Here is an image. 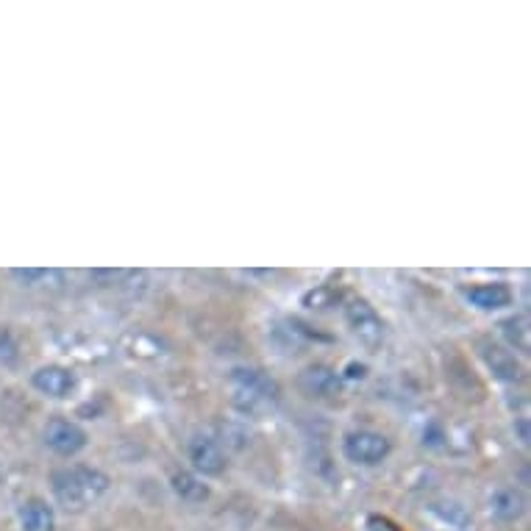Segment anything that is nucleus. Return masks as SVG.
<instances>
[{"label": "nucleus", "mask_w": 531, "mask_h": 531, "mask_svg": "<svg viewBox=\"0 0 531 531\" xmlns=\"http://www.w3.org/2000/svg\"><path fill=\"white\" fill-rule=\"evenodd\" d=\"M228 395H231V406L237 412L259 418L270 409H276L281 390L276 381L256 367H234L228 373Z\"/></svg>", "instance_id": "f257e3e1"}, {"label": "nucleus", "mask_w": 531, "mask_h": 531, "mask_svg": "<svg viewBox=\"0 0 531 531\" xmlns=\"http://www.w3.org/2000/svg\"><path fill=\"white\" fill-rule=\"evenodd\" d=\"M51 490L56 501L67 509H84L109 490V476L87 465L59 468L51 473Z\"/></svg>", "instance_id": "f03ea898"}, {"label": "nucleus", "mask_w": 531, "mask_h": 531, "mask_svg": "<svg viewBox=\"0 0 531 531\" xmlns=\"http://www.w3.org/2000/svg\"><path fill=\"white\" fill-rule=\"evenodd\" d=\"M390 440L379 431H351L342 443V454L354 465H379L390 456Z\"/></svg>", "instance_id": "7ed1b4c3"}, {"label": "nucleus", "mask_w": 531, "mask_h": 531, "mask_svg": "<svg viewBox=\"0 0 531 531\" xmlns=\"http://www.w3.org/2000/svg\"><path fill=\"white\" fill-rule=\"evenodd\" d=\"M345 320H348V326L354 329L359 342H365L367 348H379L381 342H384V334H387L384 320H381L379 312L367 304V301H362V298H356V301L345 306Z\"/></svg>", "instance_id": "20e7f679"}, {"label": "nucleus", "mask_w": 531, "mask_h": 531, "mask_svg": "<svg viewBox=\"0 0 531 531\" xmlns=\"http://www.w3.org/2000/svg\"><path fill=\"white\" fill-rule=\"evenodd\" d=\"M45 445L51 448L53 454L76 456L78 451L87 448V431L81 429L78 423H73V420L53 418L45 426Z\"/></svg>", "instance_id": "39448f33"}, {"label": "nucleus", "mask_w": 531, "mask_h": 531, "mask_svg": "<svg viewBox=\"0 0 531 531\" xmlns=\"http://www.w3.org/2000/svg\"><path fill=\"white\" fill-rule=\"evenodd\" d=\"M298 387L309 398H320V401H329L337 398L342 390V379L337 370H331L329 365H309L301 370L298 376Z\"/></svg>", "instance_id": "423d86ee"}, {"label": "nucleus", "mask_w": 531, "mask_h": 531, "mask_svg": "<svg viewBox=\"0 0 531 531\" xmlns=\"http://www.w3.org/2000/svg\"><path fill=\"white\" fill-rule=\"evenodd\" d=\"M462 295L468 298L470 304L481 309V312H495L512 304V290L506 287L504 281H484V284H470L462 290Z\"/></svg>", "instance_id": "0eeeda50"}, {"label": "nucleus", "mask_w": 531, "mask_h": 531, "mask_svg": "<svg viewBox=\"0 0 531 531\" xmlns=\"http://www.w3.org/2000/svg\"><path fill=\"white\" fill-rule=\"evenodd\" d=\"M31 384L48 398H67L70 392L76 390V376L62 365H45L31 376Z\"/></svg>", "instance_id": "6e6552de"}, {"label": "nucleus", "mask_w": 531, "mask_h": 531, "mask_svg": "<svg viewBox=\"0 0 531 531\" xmlns=\"http://www.w3.org/2000/svg\"><path fill=\"white\" fill-rule=\"evenodd\" d=\"M190 462L203 476H220L226 470V454L220 451V445L209 437H195L190 443Z\"/></svg>", "instance_id": "1a4fd4ad"}, {"label": "nucleus", "mask_w": 531, "mask_h": 531, "mask_svg": "<svg viewBox=\"0 0 531 531\" xmlns=\"http://www.w3.org/2000/svg\"><path fill=\"white\" fill-rule=\"evenodd\" d=\"M481 356H484V362L490 365L495 376L501 381H509V384H515V381L523 379V367L515 359L512 351H506L501 345H495V342H484L481 345Z\"/></svg>", "instance_id": "9d476101"}, {"label": "nucleus", "mask_w": 531, "mask_h": 531, "mask_svg": "<svg viewBox=\"0 0 531 531\" xmlns=\"http://www.w3.org/2000/svg\"><path fill=\"white\" fill-rule=\"evenodd\" d=\"M20 523L26 531H56V518L53 509L42 498H28L20 506Z\"/></svg>", "instance_id": "9b49d317"}, {"label": "nucleus", "mask_w": 531, "mask_h": 531, "mask_svg": "<svg viewBox=\"0 0 531 531\" xmlns=\"http://www.w3.org/2000/svg\"><path fill=\"white\" fill-rule=\"evenodd\" d=\"M173 490H176L181 501H190V504H201V501L209 498V487L192 473H176L173 476Z\"/></svg>", "instance_id": "f8f14e48"}, {"label": "nucleus", "mask_w": 531, "mask_h": 531, "mask_svg": "<svg viewBox=\"0 0 531 531\" xmlns=\"http://www.w3.org/2000/svg\"><path fill=\"white\" fill-rule=\"evenodd\" d=\"M490 509H493L495 518L512 520V518H518L520 512H523V498H520L515 490H501V493L493 495V504H490Z\"/></svg>", "instance_id": "ddd939ff"}, {"label": "nucleus", "mask_w": 531, "mask_h": 531, "mask_svg": "<svg viewBox=\"0 0 531 531\" xmlns=\"http://www.w3.org/2000/svg\"><path fill=\"white\" fill-rule=\"evenodd\" d=\"M501 329H504L506 340L515 345V351L529 354V329H526V320H523V317H509V320L501 323Z\"/></svg>", "instance_id": "4468645a"}, {"label": "nucleus", "mask_w": 531, "mask_h": 531, "mask_svg": "<svg viewBox=\"0 0 531 531\" xmlns=\"http://www.w3.org/2000/svg\"><path fill=\"white\" fill-rule=\"evenodd\" d=\"M17 362V342L6 329H0V365H14Z\"/></svg>", "instance_id": "2eb2a0df"}, {"label": "nucleus", "mask_w": 531, "mask_h": 531, "mask_svg": "<svg viewBox=\"0 0 531 531\" xmlns=\"http://www.w3.org/2000/svg\"><path fill=\"white\" fill-rule=\"evenodd\" d=\"M367 531H401V526L392 523L390 518H384V515H370L367 518Z\"/></svg>", "instance_id": "dca6fc26"}, {"label": "nucleus", "mask_w": 531, "mask_h": 531, "mask_svg": "<svg viewBox=\"0 0 531 531\" xmlns=\"http://www.w3.org/2000/svg\"><path fill=\"white\" fill-rule=\"evenodd\" d=\"M329 301H331V292L329 290L309 292V295L304 298L306 306H323V304H329Z\"/></svg>", "instance_id": "f3484780"}, {"label": "nucleus", "mask_w": 531, "mask_h": 531, "mask_svg": "<svg viewBox=\"0 0 531 531\" xmlns=\"http://www.w3.org/2000/svg\"><path fill=\"white\" fill-rule=\"evenodd\" d=\"M12 276H14V279L28 281V284H31V281L45 279V276H48V273H45V270H12Z\"/></svg>", "instance_id": "a211bd4d"}, {"label": "nucleus", "mask_w": 531, "mask_h": 531, "mask_svg": "<svg viewBox=\"0 0 531 531\" xmlns=\"http://www.w3.org/2000/svg\"><path fill=\"white\" fill-rule=\"evenodd\" d=\"M348 370H351V373H348V376H351V379H365V373H367V367L365 365H351L348 367Z\"/></svg>", "instance_id": "6ab92c4d"}]
</instances>
